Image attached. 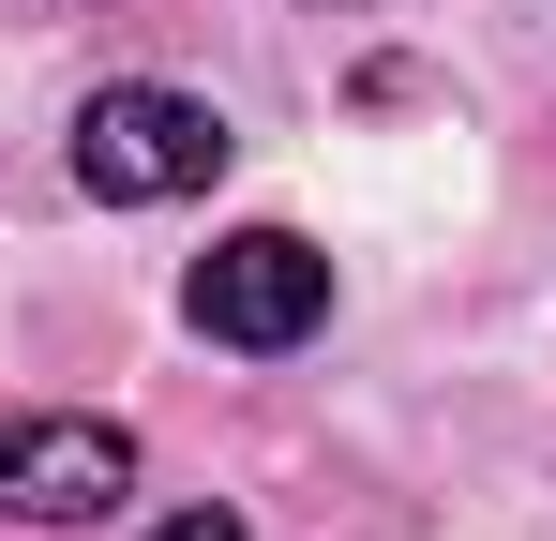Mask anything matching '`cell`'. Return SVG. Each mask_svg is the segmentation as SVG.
<instances>
[{"label": "cell", "mask_w": 556, "mask_h": 541, "mask_svg": "<svg viewBox=\"0 0 556 541\" xmlns=\"http://www.w3.org/2000/svg\"><path fill=\"white\" fill-rule=\"evenodd\" d=\"M76 180H91L105 211H166V196H211L226 180V121L195 105V90H151L121 76L76 105Z\"/></svg>", "instance_id": "1"}, {"label": "cell", "mask_w": 556, "mask_h": 541, "mask_svg": "<svg viewBox=\"0 0 556 541\" xmlns=\"http://www.w3.org/2000/svg\"><path fill=\"white\" fill-rule=\"evenodd\" d=\"M195 331H211V347H301V331H316V316H331V256H316V241H301V226H241V241H211V256H195Z\"/></svg>", "instance_id": "2"}, {"label": "cell", "mask_w": 556, "mask_h": 541, "mask_svg": "<svg viewBox=\"0 0 556 541\" xmlns=\"http://www.w3.org/2000/svg\"><path fill=\"white\" fill-rule=\"evenodd\" d=\"M121 481H136V437L121 422H15L0 437V512L15 527H91Z\"/></svg>", "instance_id": "3"}, {"label": "cell", "mask_w": 556, "mask_h": 541, "mask_svg": "<svg viewBox=\"0 0 556 541\" xmlns=\"http://www.w3.org/2000/svg\"><path fill=\"white\" fill-rule=\"evenodd\" d=\"M166 541H241V527H226V512H181V527H166Z\"/></svg>", "instance_id": "4"}]
</instances>
